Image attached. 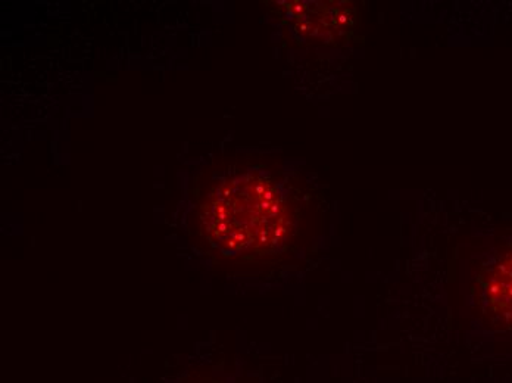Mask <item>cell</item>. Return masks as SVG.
<instances>
[{
	"label": "cell",
	"instance_id": "obj_1",
	"mask_svg": "<svg viewBox=\"0 0 512 383\" xmlns=\"http://www.w3.org/2000/svg\"><path fill=\"white\" fill-rule=\"evenodd\" d=\"M201 210L202 239L224 257L273 254L286 241L292 224L279 189L259 176L231 180L208 195Z\"/></svg>",
	"mask_w": 512,
	"mask_h": 383
},
{
	"label": "cell",
	"instance_id": "obj_2",
	"mask_svg": "<svg viewBox=\"0 0 512 383\" xmlns=\"http://www.w3.org/2000/svg\"><path fill=\"white\" fill-rule=\"evenodd\" d=\"M480 286L489 313L512 328V248L486 267Z\"/></svg>",
	"mask_w": 512,
	"mask_h": 383
},
{
	"label": "cell",
	"instance_id": "obj_3",
	"mask_svg": "<svg viewBox=\"0 0 512 383\" xmlns=\"http://www.w3.org/2000/svg\"><path fill=\"white\" fill-rule=\"evenodd\" d=\"M183 383H221L217 379L209 378V376L192 375L187 378Z\"/></svg>",
	"mask_w": 512,
	"mask_h": 383
}]
</instances>
